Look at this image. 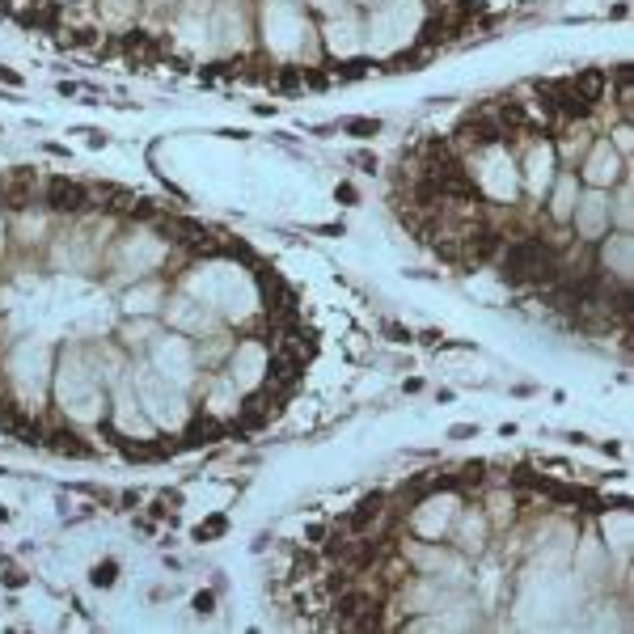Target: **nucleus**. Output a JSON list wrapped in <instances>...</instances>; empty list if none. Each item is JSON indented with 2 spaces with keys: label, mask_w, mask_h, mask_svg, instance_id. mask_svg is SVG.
Instances as JSON below:
<instances>
[{
  "label": "nucleus",
  "mask_w": 634,
  "mask_h": 634,
  "mask_svg": "<svg viewBox=\"0 0 634 634\" xmlns=\"http://www.w3.org/2000/svg\"><path fill=\"white\" fill-rule=\"evenodd\" d=\"M136 389H140V402L153 411L157 423H183V419H187V402H183V394L161 389L153 377H140L136 380Z\"/></svg>",
  "instance_id": "9d476101"
},
{
  "label": "nucleus",
  "mask_w": 634,
  "mask_h": 634,
  "mask_svg": "<svg viewBox=\"0 0 634 634\" xmlns=\"http://www.w3.org/2000/svg\"><path fill=\"white\" fill-rule=\"evenodd\" d=\"M216 34H224V47H242L246 43V22H242V9H237V0H221V9H216Z\"/></svg>",
  "instance_id": "dca6fc26"
},
{
  "label": "nucleus",
  "mask_w": 634,
  "mask_h": 634,
  "mask_svg": "<svg viewBox=\"0 0 634 634\" xmlns=\"http://www.w3.org/2000/svg\"><path fill=\"white\" fill-rule=\"evenodd\" d=\"M470 178L478 183V190L486 195V199H495V203H512L516 195H520V165L512 161L507 153V144H482L470 161Z\"/></svg>",
  "instance_id": "f03ea898"
},
{
  "label": "nucleus",
  "mask_w": 634,
  "mask_h": 634,
  "mask_svg": "<svg viewBox=\"0 0 634 634\" xmlns=\"http://www.w3.org/2000/svg\"><path fill=\"white\" fill-rule=\"evenodd\" d=\"M571 221H575V233L584 242H601L604 228H609V190H597V187L579 190Z\"/></svg>",
  "instance_id": "6e6552de"
},
{
  "label": "nucleus",
  "mask_w": 634,
  "mask_h": 634,
  "mask_svg": "<svg viewBox=\"0 0 634 634\" xmlns=\"http://www.w3.org/2000/svg\"><path fill=\"white\" fill-rule=\"evenodd\" d=\"M195 609H199V613H212V592H199V597H195Z\"/></svg>",
  "instance_id": "4be33fe9"
},
{
  "label": "nucleus",
  "mask_w": 634,
  "mask_h": 634,
  "mask_svg": "<svg viewBox=\"0 0 634 634\" xmlns=\"http://www.w3.org/2000/svg\"><path fill=\"white\" fill-rule=\"evenodd\" d=\"M309 4H317V9H326V13H334V9H339V0H309Z\"/></svg>",
  "instance_id": "5701e85b"
},
{
  "label": "nucleus",
  "mask_w": 634,
  "mask_h": 634,
  "mask_svg": "<svg viewBox=\"0 0 634 634\" xmlns=\"http://www.w3.org/2000/svg\"><path fill=\"white\" fill-rule=\"evenodd\" d=\"M601 267L604 271H613V280H622V284H631V271H634V242L626 228H618L609 242L601 246Z\"/></svg>",
  "instance_id": "4468645a"
},
{
  "label": "nucleus",
  "mask_w": 634,
  "mask_h": 634,
  "mask_svg": "<svg viewBox=\"0 0 634 634\" xmlns=\"http://www.w3.org/2000/svg\"><path fill=\"white\" fill-rule=\"evenodd\" d=\"M613 195H609V221H618V228L631 233V216H634V187H631V174H622L613 183Z\"/></svg>",
  "instance_id": "f3484780"
},
{
  "label": "nucleus",
  "mask_w": 634,
  "mask_h": 634,
  "mask_svg": "<svg viewBox=\"0 0 634 634\" xmlns=\"http://www.w3.org/2000/svg\"><path fill=\"white\" fill-rule=\"evenodd\" d=\"M262 31H267V47L275 56H305L309 34H314L305 13L296 4H287V0H267L262 4Z\"/></svg>",
  "instance_id": "7ed1b4c3"
},
{
  "label": "nucleus",
  "mask_w": 634,
  "mask_h": 634,
  "mask_svg": "<svg viewBox=\"0 0 634 634\" xmlns=\"http://www.w3.org/2000/svg\"><path fill=\"white\" fill-rule=\"evenodd\" d=\"M321 38H326L330 56L351 60V56L364 51V22H360L351 9H334V13L326 17V26H321Z\"/></svg>",
  "instance_id": "423d86ee"
},
{
  "label": "nucleus",
  "mask_w": 634,
  "mask_h": 634,
  "mask_svg": "<svg viewBox=\"0 0 634 634\" xmlns=\"http://www.w3.org/2000/svg\"><path fill=\"white\" fill-rule=\"evenodd\" d=\"M153 364H157L165 377L190 380V368H195L190 343L183 334H165V339H157V348H153Z\"/></svg>",
  "instance_id": "9b49d317"
},
{
  "label": "nucleus",
  "mask_w": 634,
  "mask_h": 634,
  "mask_svg": "<svg viewBox=\"0 0 634 634\" xmlns=\"http://www.w3.org/2000/svg\"><path fill=\"white\" fill-rule=\"evenodd\" d=\"M262 373H271V355L262 343H242L228 360V380L233 385H258Z\"/></svg>",
  "instance_id": "f8f14e48"
},
{
  "label": "nucleus",
  "mask_w": 634,
  "mask_h": 634,
  "mask_svg": "<svg viewBox=\"0 0 634 634\" xmlns=\"http://www.w3.org/2000/svg\"><path fill=\"white\" fill-rule=\"evenodd\" d=\"M360 4H368V9H373V4H380V0H360Z\"/></svg>",
  "instance_id": "b1692460"
},
{
  "label": "nucleus",
  "mask_w": 634,
  "mask_h": 634,
  "mask_svg": "<svg viewBox=\"0 0 634 634\" xmlns=\"http://www.w3.org/2000/svg\"><path fill=\"white\" fill-rule=\"evenodd\" d=\"M153 301H161V284H149V287H140V292H131V296H127V309H131V314H153V309H157Z\"/></svg>",
  "instance_id": "6ab92c4d"
},
{
  "label": "nucleus",
  "mask_w": 634,
  "mask_h": 634,
  "mask_svg": "<svg viewBox=\"0 0 634 634\" xmlns=\"http://www.w3.org/2000/svg\"><path fill=\"white\" fill-rule=\"evenodd\" d=\"M554 174H559V149L550 144V140H533L529 144V153H525V169H520V187L529 190L533 199H541L550 183H554Z\"/></svg>",
  "instance_id": "0eeeda50"
},
{
  "label": "nucleus",
  "mask_w": 634,
  "mask_h": 634,
  "mask_svg": "<svg viewBox=\"0 0 634 634\" xmlns=\"http://www.w3.org/2000/svg\"><path fill=\"white\" fill-rule=\"evenodd\" d=\"M427 22V4L423 0H380L368 9L364 22V51L373 56H398L407 43H414V34Z\"/></svg>",
  "instance_id": "f257e3e1"
},
{
  "label": "nucleus",
  "mask_w": 634,
  "mask_h": 634,
  "mask_svg": "<svg viewBox=\"0 0 634 634\" xmlns=\"http://www.w3.org/2000/svg\"><path fill=\"white\" fill-rule=\"evenodd\" d=\"M115 575H119V567H115V563H97L90 579H94L97 588H110V584H115Z\"/></svg>",
  "instance_id": "412c9836"
},
{
  "label": "nucleus",
  "mask_w": 634,
  "mask_h": 634,
  "mask_svg": "<svg viewBox=\"0 0 634 634\" xmlns=\"http://www.w3.org/2000/svg\"><path fill=\"white\" fill-rule=\"evenodd\" d=\"M448 533L457 538V550H461L466 559H478V554L486 550V533H491V520H486V512H482V507H457V516H453Z\"/></svg>",
  "instance_id": "1a4fd4ad"
},
{
  "label": "nucleus",
  "mask_w": 634,
  "mask_h": 634,
  "mask_svg": "<svg viewBox=\"0 0 634 634\" xmlns=\"http://www.w3.org/2000/svg\"><path fill=\"white\" fill-rule=\"evenodd\" d=\"M626 169H631V165L618 157V149L609 144V136H601V140H592L588 157H584V165H579V183H584V187L609 190L622 174H626Z\"/></svg>",
  "instance_id": "39448f33"
},
{
  "label": "nucleus",
  "mask_w": 634,
  "mask_h": 634,
  "mask_svg": "<svg viewBox=\"0 0 634 634\" xmlns=\"http://www.w3.org/2000/svg\"><path fill=\"white\" fill-rule=\"evenodd\" d=\"M486 520L500 525V529L512 525V520H516V500H512L507 491H495V495H491V512H486Z\"/></svg>",
  "instance_id": "a211bd4d"
},
{
  "label": "nucleus",
  "mask_w": 634,
  "mask_h": 634,
  "mask_svg": "<svg viewBox=\"0 0 634 634\" xmlns=\"http://www.w3.org/2000/svg\"><path fill=\"white\" fill-rule=\"evenodd\" d=\"M457 507H461L457 491H436V495L419 500V507L411 512V529L423 541H441L453 525V516H457Z\"/></svg>",
  "instance_id": "20e7f679"
},
{
  "label": "nucleus",
  "mask_w": 634,
  "mask_h": 634,
  "mask_svg": "<svg viewBox=\"0 0 634 634\" xmlns=\"http://www.w3.org/2000/svg\"><path fill=\"white\" fill-rule=\"evenodd\" d=\"M545 195H550V216H554L559 224L571 221V212H575V199H579V178H575L571 169H559Z\"/></svg>",
  "instance_id": "2eb2a0df"
},
{
  "label": "nucleus",
  "mask_w": 634,
  "mask_h": 634,
  "mask_svg": "<svg viewBox=\"0 0 634 634\" xmlns=\"http://www.w3.org/2000/svg\"><path fill=\"white\" fill-rule=\"evenodd\" d=\"M613 149H618V157L631 165V153H634V136H631V124H618L613 127V140H609Z\"/></svg>",
  "instance_id": "aec40b11"
},
{
  "label": "nucleus",
  "mask_w": 634,
  "mask_h": 634,
  "mask_svg": "<svg viewBox=\"0 0 634 634\" xmlns=\"http://www.w3.org/2000/svg\"><path fill=\"white\" fill-rule=\"evenodd\" d=\"M601 533H604V550H613L618 563L626 567V559H631V538H634V516L626 507H609L601 516Z\"/></svg>",
  "instance_id": "ddd939ff"
}]
</instances>
